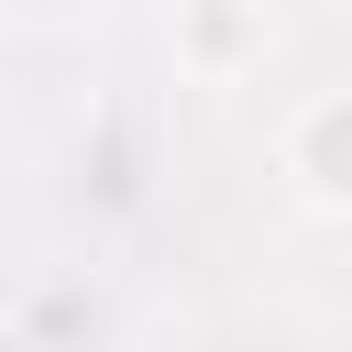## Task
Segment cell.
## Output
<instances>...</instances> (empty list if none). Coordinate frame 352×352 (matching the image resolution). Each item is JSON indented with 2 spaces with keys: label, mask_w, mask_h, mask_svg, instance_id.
I'll return each mask as SVG.
<instances>
[{
  "label": "cell",
  "mask_w": 352,
  "mask_h": 352,
  "mask_svg": "<svg viewBox=\"0 0 352 352\" xmlns=\"http://www.w3.org/2000/svg\"><path fill=\"white\" fill-rule=\"evenodd\" d=\"M297 176L308 187H352V99H330V110H308V132H297Z\"/></svg>",
  "instance_id": "cell-1"
}]
</instances>
